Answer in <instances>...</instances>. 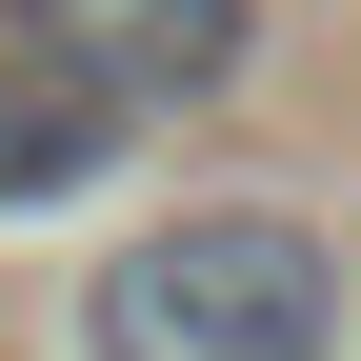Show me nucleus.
I'll return each mask as SVG.
<instances>
[{
  "instance_id": "f257e3e1",
  "label": "nucleus",
  "mask_w": 361,
  "mask_h": 361,
  "mask_svg": "<svg viewBox=\"0 0 361 361\" xmlns=\"http://www.w3.org/2000/svg\"><path fill=\"white\" fill-rule=\"evenodd\" d=\"M341 341H361V281L281 201H201L80 261V361H341Z\"/></svg>"
},
{
  "instance_id": "f03ea898",
  "label": "nucleus",
  "mask_w": 361,
  "mask_h": 361,
  "mask_svg": "<svg viewBox=\"0 0 361 361\" xmlns=\"http://www.w3.org/2000/svg\"><path fill=\"white\" fill-rule=\"evenodd\" d=\"M0 61L80 80L121 121H180V101H221L261 61V0H0Z\"/></svg>"
},
{
  "instance_id": "7ed1b4c3",
  "label": "nucleus",
  "mask_w": 361,
  "mask_h": 361,
  "mask_svg": "<svg viewBox=\"0 0 361 361\" xmlns=\"http://www.w3.org/2000/svg\"><path fill=\"white\" fill-rule=\"evenodd\" d=\"M121 161H141V121H121V101H80V80L0 61V221H61V201H101Z\"/></svg>"
}]
</instances>
